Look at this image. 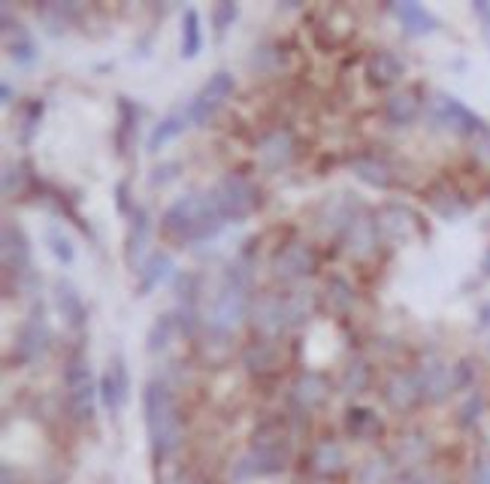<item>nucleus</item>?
I'll return each mask as SVG.
<instances>
[{
  "instance_id": "nucleus-19",
  "label": "nucleus",
  "mask_w": 490,
  "mask_h": 484,
  "mask_svg": "<svg viewBox=\"0 0 490 484\" xmlns=\"http://www.w3.org/2000/svg\"><path fill=\"white\" fill-rule=\"evenodd\" d=\"M152 212L145 206H136L131 215V224H127V237H124V264L127 270L136 273L142 266V261L149 257V239H152Z\"/></svg>"
},
{
  "instance_id": "nucleus-8",
  "label": "nucleus",
  "mask_w": 490,
  "mask_h": 484,
  "mask_svg": "<svg viewBox=\"0 0 490 484\" xmlns=\"http://www.w3.org/2000/svg\"><path fill=\"white\" fill-rule=\"evenodd\" d=\"M251 294L249 291H236L221 285L218 294L212 297L206 309V330H215V334L233 336L236 330L242 327V321L251 315Z\"/></svg>"
},
{
  "instance_id": "nucleus-10",
  "label": "nucleus",
  "mask_w": 490,
  "mask_h": 484,
  "mask_svg": "<svg viewBox=\"0 0 490 484\" xmlns=\"http://www.w3.org/2000/svg\"><path fill=\"white\" fill-rule=\"evenodd\" d=\"M376 224L381 230V239L397 242V246L412 242L417 237H426V227H424L421 215H417L408 203H399V200L381 203L378 212H376Z\"/></svg>"
},
{
  "instance_id": "nucleus-22",
  "label": "nucleus",
  "mask_w": 490,
  "mask_h": 484,
  "mask_svg": "<svg viewBox=\"0 0 490 484\" xmlns=\"http://www.w3.org/2000/svg\"><path fill=\"white\" fill-rule=\"evenodd\" d=\"M424 106H426V97L421 94L417 85H408L403 92H394L385 101V121L390 128H412V124L424 115Z\"/></svg>"
},
{
  "instance_id": "nucleus-40",
  "label": "nucleus",
  "mask_w": 490,
  "mask_h": 484,
  "mask_svg": "<svg viewBox=\"0 0 490 484\" xmlns=\"http://www.w3.org/2000/svg\"><path fill=\"white\" fill-rule=\"evenodd\" d=\"M369 384H372V366H369V361H363V357H351V361L342 366L336 388H339L342 397H360V393H367Z\"/></svg>"
},
{
  "instance_id": "nucleus-4",
  "label": "nucleus",
  "mask_w": 490,
  "mask_h": 484,
  "mask_svg": "<svg viewBox=\"0 0 490 484\" xmlns=\"http://www.w3.org/2000/svg\"><path fill=\"white\" fill-rule=\"evenodd\" d=\"M209 194H212L218 212H221V218H224L227 224L251 218V215L258 212V206H260L258 185H254L251 179L242 176V173H227V176H221L212 188H209Z\"/></svg>"
},
{
  "instance_id": "nucleus-42",
  "label": "nucleus",
  "mask_w": 490,
  "mask_h": 484,
  "mask_svg": "<svg viewBox=\"0 0 490 484\" xmlns=\"http://www.w3.org/2000/svg\"><path fill=\"white\" fill-rule=\"evenodd\" d=\"M43 242H45V248H49V255L61 266H70L73 261H76V246H73V239L64 233L61 224H49L43 233Z\"/></svg>"
},
{
  "instance_id": "nucleus-12",
  "label": "nucleus",
  "mask_w": 490,
  "mask_h": 484,
  "mask_svg": "<svg viewBox=\"0 0 490 484\" xmlns=\"http://www.w3.org/2000/svg\"><path fill=\"white\" fill-rule=\"evenodd\" d=\"M251 327L260 339H279L288 334V309L285 294H258L251 300Z\"/></svg>"
},
{
  "instance_id": "nucleus-59",
  "label": "nucleus",
  "mask_w": 490,
  "mask_h": 484,
  "mask_svg": "<svg viewBox=\"0 0 490 484\" xmlns=\"http://www.w3.org/2000/svg\"><path fill=\"white\" fill-rule=\"evenodd\" d=\"M487 49H490V37H487Z\"/></svg>"
},
{
  "instance_id": "nucleus-33",
  "label": "nucleus",
  "mask_w": 490,
  "mask_h": 484,
  "mask_svg": "<svg viewBox=\"0 0 490 484\" xmlns=\"http://www.w3.org/2000/svg\"><path fill=\"white\" fill-rule=\"evenodd\" d=\"M188 128H191V119H188V112H185V106H181V110L167 112V115H163V119L152 128L149 140H145V151H149V155H158L163 146H170L172 140H179Z\"/></svg>"
},
{
  "instance_id": "nucleus-56",
  "label": "nucleus",
  "mask_w": 490,
  "mask_h": 484,
  "mask_svg": "<svg viewBox=\"0 0 490 484\" xmlns=\"http://www.w3.org/2000/svg\"><path fill=\"white\" fill-rule=\"evenodd\" d=\"M481 276H485V279H490V246H487L485 257H481Z\"/></svg>"
},
{
  "instance_id": "nucleus-37",
  "label": "nucleus",
  "mask_w": 490,
  "mask_h": 484,
  "mask_svg": "<svg viewBox=\"0 0 490 484\" xmlns=\"http://www.w3.org/2000/svg\"><path fill=\"white\" fill-rule=\"evenodd\" d=\"M176 336H181L176 309H167V312H161V315L152 321L149 334H145V352L158 357V354H163V352H167V348L172 345V339H176Z\"/></svg>"
},
{
  "instance_id": "nucleus-30",
  "label": "nucleus",
  "mask_w": 490,
  "mask_h": 484,
  "mask_svg": "<svg viewBox=\"0 0 490 484\" xmlns=\"http://www.w3.org/2000/svg\"><path fill=\"white\" fill-rule=\"evenodd\" d=\"M115 115H118L115 149H118V155H127L131 146L136 142V131H140V119H142V106L136 101H131V97L118 94L115 97Z\"/></svg>"
},
{
  "instance_id": "nucleus-41",
  "label": "nucleus",
  "mask_w": 490,
  "mask_h": 484,
  "mask_svg": "<svg viewBox=\"0 0 490 484\" xmlns=\"http://www.w3.org/2000/svg\"><path fill=\"white\" fill-rule=\"evenodd\" d=\"M221 285L251 294V285H254V255H251V248H242L240 255H233L230 261H227L224 273H221Z\"/></svg>"
},
{
  "instance_id": "nucleus-53",
  "label": "nucleus",
  "mask_w": 490,
  "mask_h": 484,
  "mask_svg": "<svg viewBox=\"0 0 490 484\" xmlns=\"http://www.w3.org/2000/svg\"><path fill=\"white\" fill-rule=\"evenodd\" d=\"M475 330H490V303H481L475 312Z\"/></svg>"
},
{
  "instance_id": "nucleus-7",
  "label": "nucleus",
  "mask_w": 490,
  "mask_h": 484,
  "mask_svg": "<svg viewBox=\"0 0 490 484\" xmlns=\"http://www.w3.org/2000/svg\"><path fill=\"white\" fill-rule=\"evenodd\" d=\"M49 345H52V327H49V321H45L43 306H34L15 330L9 357H13V363H18V366H34L36 361L45 357Z\"/></svg>"
},
{
  "instance_id": "nucleus-25",
  "label": "nucleus",
  "mask_w": 490,
  "mask_h": 484,
  "mask_svg": "<svg viewBox=\"0 0 490 484\" xmlns=\"http://www.w3.org/2000/svg\"><path fill=\"white\" fill-rule=\"evenodd\" d=\"M406 73H408V64L390 49L372 52L367 58V64H363V76H367V82L372 88H390V85L403 82Z\"/></svg>"
},
{
  "instance_id": "nucleus-36",
  "label": "nucleus",
  "mask_w": 490,
  "mask_h": 484,
  "mask_svg": "<svg viewBox=\"0 0 490 484\" xmlns=\"http://www.w3.org/2000/svg\"><path fill=\"white\" fill-rule=\"evenodd\" d=\"M321 300L333 315H348V312L358 306V291H354V285L345 279V276L333 273V276H327Z\"/></svg>"
},
{
  "instance_id": "nucleus-23",
  "label": "nucleus",
  "mask_w": 490,
  "mask_h": 484,
  "mask_svg": "<svg viewBox=\"0 0 490 484\" xmlns=\"http://www.w3.org/2000/svg\"><path fill=\"white\" fill-rule=\"evenodd\" d=\"M387 13L397 19L406 37H430V34L439 31V19L415 0H394V4H387Z\"/></svg>"
},
{
  "instance_id": "nucleus-35",
  "label": "nucleus",
  "mask_w": 490,
  "mask_h": 484,
  "mask_svg": "<svg viewBox=\"0 0 490 484\" xmlns=\"http://www.w3.org/2000/svg\"><path fill=\"white\" fill-rule=\"evenodd\" d=\"M345 463H348V454H345V448L336 439H321L312 448V454H309V466H312L318 479H330V475L342 472Z\"/></svg>"
},
{
  "instance_id": "nucleus-1",
  "label": "nucleus",
  "mask_w": 490,
  "mask_h": 484,
  "mask_svg": "<svg viewBox=\"0 0 490 484\" xmlns=\"http://www.w3.org/2000/svg\"><path fill=\"white\" fill-rule=\"evenodd\" d=\"M224 218L209 191H188L176 197L161 215V237L172 246H200L224 230Z\"/></svg>"
},
{
  "instance_id": "nucleus-58",
  "label": "nucleus",
  "mask_w": 490,
  "mask_h": 484,
  "mask_svg": "<svg viewBox=\"0 0 490 484\" xmlns=\"http://www.w3.org/2000/svg\"><path fill=\"white\" fill-rule=\"evenodd\" d=\"M487 357H490V343H487Z\"/></svg>"
},
{
  "instance_id": "nucleus-20",
  "label": "nucleus",
  "mask_w": 490,
  "mask_h": 484,
  "mask_svg": "<svg viewBox=\"0 0 490 484\" xmlns=\"http://www.w3.org/2000/svg\"><path fill=\"white\" fill-rule=\"evenodd\" d=\"M381 397L394 411H408L424 400L421 379L415 370H394L381 384Z\"/></svg>"
},
{
  "instance_id": "nucleus-16",
  "label": "nucleus",
  "mask_w": 490,
  "mask_h": 484,
  "mask_svg": "<svg viewBox=\"0 0 490 484\" xmlns=\"http://www.w3.org/2000/svg\"><path fill=\"white\" fill-rule=\"evenodd\" d=\"M424 200H426V206H430V212L436 215V218L445 221V224H457L460 218H466V215L472 212V203L466 200V194L451 182H433L430 188H426Z\"/></svg>"
},
{
  "instance_id": "nucleus-48",
  "label": "nucleus",
  "mask_w": 490,
  "mask_h": 484,
  "mask_svg": "<svg viewBox=\"0 0 490 484\" xmlns=\"http://www.w3.org/2000/svg\"><path fill=\"white\" fill-rule=\"evenodd\" d=\"M115 209L127 215V218H131L136 209V203L131 200V182H127V179H122V182L115 185Z\"/></svg>"
},
{
  "instance_id": "nucleus-6",
  "label": "nucleus",
  "mask_w": 490,
  "mask_h": 484,
  "mask_svg": "<svg viewBox=\"0 0 490 484\" xmlns=\"http://www.w3.org/2000/svg\"><path fill=\"white\" fill-rule=\"evenodd\" d=\"M318 270H321V255H318L315 246H309L303 239L285 242L270 261L272 279L281 285H297L303 279H312Z\"/></svg>"
},
{
  "instance_id": "nucleus-31",
  "label": "nucleus",
  "mask_w": 490,
  "mask_h": 484,
  "mask_svg": "<svg viewBox=\"0 0 490 484\" xmlns=\"http://www.w3.org/2000/svg\"><path fill=\"white\" fill-rule=\"evenodd\" d=\"M36 19H40L43 31L49 34V37H64V34L79 22V6L61 4V0H49V4L36 6Z\"/></svg>"
},
{
  "instance_id": "nucleus-54",
  "label": "nucleus",
  "mask_w": 490,
  "mask_h": 484,
  "mask_svg": "<svg viewBox=\"0 0 490 484\" xmlns=\"http://www.w3.org/2000/svg\"><path fill=\"white\" fill-rule=\"evenodd\" d=\"M13 97H15L13 85H9V82L0 85V103H4V106H13Z\"/></svg>"
},
{
  "instance_id": "nucleus-9",
  "label": "nucleus",
  "mask_w": 490,
  "mask_h": 484,
  "mask_svg": "<svg viewBox=\"0 0 490 484\" xmlns=\"http://www.w3.org/2000/svg\"><path fill=\"white\" fill-rule=\"evenodd\" d=\"M236 92V79L230 70H215L212 76L200 85V92L185 103V112L191 119V128H203L212 115L221 110L224 101Z\"/></svg>"
},
{
  "instance_id": "nucleus-29",
  "label": "nucleus",
  "mask_w": 490,
  "mask_h": 484,
  "mask_svg": "<svg viewBox=\"0 0 490 484\" xmlns=\"http://www.w3.org/2000/svg\"><path fill=\"white\" fill-rule=\"evenodd\" d=\"M351 173L358 182L372 188V191H390V188H394V169H390L387 160L378 155H354Z\"/></svg>"
},
{
  "instance_id": "nucleus-27",
  "label": "nucleus",
  "mask_w": 490,
  "mask_h": 484,
  "mask_svg": "<svg viewBox=\"0 0 490 484\" xmlns=\"http://www.w3.org/2000/svg\"><path fill=\"white\" fill-rule=\"evenodd\" d=\"M290 397H294L299 411H315L330 400V382H327L324 373L306 370L297 375L294 384H290Z\"/></svg>"
},
{
  "instance_id": "nucleus-52",
  "label": "nucleus",
  "mask_w": 490,
  "mask_h": 484,
  "mask_svg": "<svg viewBox=\"0 0 490 484\" xmlns=\"http://www.w3.org/2000/svg\"><path fill=\"white\" fill-rule=\"evenodd\" d=\"M472 15L478 19L481 31H485V40L490 37V0H475L472 4Z\"/></svg>"
},
{
  "instance_id": "nucleus-32",
  "label": "nucleus",
  "mask_w": 490,
  "mask_h": 484,
  "mask_svg": "<svg viewBox=\"0 0 490 484\" xmlns=\"http://www.w3.org/2000/svg\"><path fill=\"white\" fill-rule=\"evenodd\" d=\"M321 294L312 291V288H294L285 294V309H288V330H297V327H306L309 321L318 315L321 309Z\"/></svg>"
},
{
  "instance_id": "nucleus-2",
  "label": "nucleus",
  "mask_w": 490,
  "mask_h": 484,
  "mask_svg": "<svg viewBox=\"0 0 490 484\" xmlns=\"http://www.w3.org/2000/svg\"><path fill=\"white\" fill-rule=\"evenodd\" d=\"M142 411H145V430H149L152 454L163 460V457H170L181 445V421L170 382L152 379L145 384Z\"/></svg>"
},
{
  "instance_id": "nucleus-14",
  "label": "nucleus",
  "mask_w": 490,
  "mask_h": 484,
  "mask_svg": "<svg viewBox=\"0 0 490 484\" xmlns=\"http://www.w3.org/2000/svg\"><path fill=\"white\" fill-rule=\"evenodd\" d=\"M97 391H100V402L106 406V411L118 415L127 400H131V373H127V363L122 354H113L106 363L103 375L97 379Z\"/></svg>"
},
{
  "instance_id": "nucleus-45",
  "label": "nucleus",
  "mask_w": 490,
  "mask_h": 484,
  "mask_svg": "<svg viewBox=\"0 0 490 484\" xmlns=\"http://www.w3.org/2000/svg\"><path fill=\"white\" fill-rule=\"evenodd\" d=\"M27 164H22V160H6L4 164V197L6 200H13V197H18L27 188Z\"/></svg>"
},
{
  "instance_id": "nucleus-43",
  "label": "nucleus",
  "mask_w": 490,
  "mask_h": 484,
  "mask_svg": "<svg viewBox=\"0 0 490 484\" xmlns=\"http://www.w3.org/2000/svg\"><path fill=\"white\" fill-rule=\"evenodd\" d=\"M236 19H240V4H233V0H221V4H215L212 13H209V22H212V31L218 37H224L236 24Z\"/></svg>"
},
{
  "instance_id": "nucleus-50",
  "label": "nucleus",
  "mask_w": 490,
  "mask_h": 484,
  "mask_svg": "<svg viewBox=\"0 0 490 484\" xmlns=\"http://www.w3.org/2000/svg\"><path fill=\"white\" fill-rule=\"evenodd\" d=\"M481 409H485V397L475 391V393H469V400L460 406V424H472L478 415H481Z\"/></svg>"
},
{
  "instance_id": "nucleus-17",
  "label": "nucleus",
  "mask_w": 490,
  "mask_h": 484,
  "mask_svg": "<svg viewBox=\"0 0 490 484\" xmlns=\"http://www.w3.org/2000/svg\"><path fill=\"white\" fill-rule=\"evenodd\" d=\"M294 155H297V137L290 128H272L258 140V160L270 173L285 169L294 160Z\"/></svg>"
},
{
  "instance_id": "nucleus-47",
  "label": "nucleus",
  "mask_w": 490,
  "mask_h": 484,
  "mask_svg": "<svg viewBox=\"0 0 490 484\" xmlns=\"http://www.w3.org/2000/svg\"><path fill=\"white\" fill-rule=\"evenodd\" d=\"M181 176V164L179 160H163V164H158L149 173V185L158 191V188H167L170 182H176V179Z\"/></svg>"
},
{
  "instance_id": "nucleus-26",
  "label": "nucleus",
  "mask_w": 490,
  "mask_h": 484,
  "mask_svg": "<svg viewBox=\"0 0 490 484\" xmlns=\"http://www.w3.org/2000/svg\"><path fill=\"white\" fill-rule=\"evenodd\" d=\"M172 273H176V261H172L170 252H152L149 257L142 261V266L136 270V285H133V294L136 297H149L152 291H158L163 282L172 279Z\"/></svg>"
},
{
  "instance_id": "nucleus-44",
  "label": "nucleus",
  "mask_w": 490,
  "mask_h": 484,
  "mask_svg": "<svg viewBox=\"0 0 490 484\" xmlns=\"http://www.w3.org/2000/svg\"><path fill=\"white\" fill-rule=\"evenodd\" d=\"M200 285H203V279H200L197 273H179L176 276V300H179V306H191V309H197V303H200Z\"/></svg>"
},
{
  "instance_id": "nucleus-3",
  "label": "nucleus",
  "mask_w": 490,
  "mask_h": 484,
  "mask_svg": "<svg viewBox=\"0 0 490 484\" xmlns=\"http://www.w3.org/2000/svg\"><path fill=\"white\" fill-rule=\"evenodd\" d=\"M424 121L426 128L436 133H454V137H463V140H472L478 131L487 128V124L481 121V115H475L460 97H454L448 92H433L426 97Z\"/></svg>"
},
{
  "instance_id": "nucleus-13",
  "label": "nucleus",
  "mask_w": 490,
  "mask_h": 484,
  "mask_svg": "<svg viewBox=\"0 0 490 484\" xmlns=\"http://www.w3.org/2000/svg\"><path fill=\"white\" fill-rule=\"evenodd\" d=\"M367 209H363V203L354 194H336L330 200H324L321 212H318V230H321L324 237L342 239L345 230L351 227V221Z\"/></svg>"
},
{
  "instance_id": "nucleus-24",
  "label": "nucleus",
  "mask_w": 490,
  "mask_h": 484,
  "mask_svg": "<svg viewBox=\"0 0 490 484\" xmlns=\"http://www.w3.org/2000/svg\"><path fill=\"white\" fill-rule=\"evenodd\" d=\"M52 303H54V312H58V318L67 324L70 330H82L88 324V306L85 300H82L79 288L73 285L70 279H54L52 285Z\"/></svg>"
},
{
  "instance_id": "nucleus-5",
  "label": "nucleus",
  "mask_w": 490,
  "mask_h": 484,
  "mask_svg": "<svg viewBox=\"0 0 490 484\" xmlns=\"http://www.w3.org/2000/svg\"><path fill=\"white\" fill-rule=\"evenodd\" d=\"M64 388H67L70 411L79 421H88L94 415V397H100L94 373H91V361L82 352H73L64 363Z\"/></svg>"
},
{
  "instance_id": "nucleus-38",
  "label": "nucleus",
  "mask_w": 490,
  "mask_h": 484,
  "mask_svg": "<svg viewBox=\"0 0 490 484\" xmlns=\"http://www.w3.org/2000/svg\"><path fill=\"white\" fill-rule=\"evenodd\" d=\"M381 430H385V424H381V418L372 409L351 406L345 411V433L358 439V442H372V439L381 436Z\"/></svg>"
},
{
  "instance_id": "nucleus-55",
  "label": "nucleus",
  "mask_w": 490,
  "mask_h": 484,
  "mask_svg": "<svg viewBox=\"0 0 490 484\" xmlns=\"http://www.w3.org/2000/svg\"><path fill=\"white\" fill-rule=\"evenodd\" d=\"M475 484H490V463H481L475 472Z\"/></svg>"
},
{
  "instance_id": "nucleus-46",
  "label": "nucleus",
  "mask_w": 490,
  "mask_h": 484,
  "mask_svg": "<svg viewBox=\"0 0 490 484\" xmlns=\"http://www.w3.org/2000/svg\"><path fill=\"white\" fill-rule=\"evenodd\" d=\"M358 481L360 484H390V463L385 457H372V460L363 463Z\"/></svg>"
},
{
  "instance_id": "nucleus-28",
  "label": "nucleus",
  "mask_w": 490,
  "mask_h": 484,
  "mask_svg": "<svg viewBox=\"0 0 490 484\" xmlns=\"http://www.w3.org/2000/svg\"><path fill=\"white\" fill-rule=\"evenodd\" d=\"M281 345H279V339H254V343H249L242 348V354H240V363L245 366V373H251V375H272V373H279V366H281Z\"/></svg>"
},
{
  "instance_id": "nucleus-49",
  "label": "nucleus",
  "mask_w": 490,
  "mask_h": 484,
  "mask_svg": "<svg viewBox=\"0 0 490 484\" xmlns=\"http://www.w3.org/2000/svg\"><path fill=\"white\" fill-rule=\"evenodd\" d=\"M469 142H472V155H475L485 167H490V128L478 131Z\"/></svg>"
},
{
  "instance_id": "nucleus-15",
  "label": "nucleus",
  "mask_w": 490,
  "mask_h": 484,
  "mask_svg": "<svg viewBox=\"0 0 490 484\" xmlns=\"http://www.w3.org/2000/svg\"><path fill=\"white\" fill-rule=\"evenodd\" d=\"M415 373H417V379H421L424 400H430V402H442V400H448L451 393L460 391L457 366L445 363V361H439V357H433V361H424Z\"/></svg>"
},
{
  "instance_id": "nucleus-21",
  "label": "nucleus",
  "mask_w": 490,
  "mask_h": 484,
  "mask_svg": "<svg viewBox=\"0 0 490 484\" xmlns=\"http://www.w3.org/2000/svg\"><path fill=\"white\" fill-rule=\"evenodd\" d=\"M342 246H345V255H351L354 261H367V257L376 255L381 246V230L376 224V215L369 212L358 215V218L351 221V227L345 230Z\"/></svg>"
},
{
  "instance_id": "nucleus-34",
  "label": "nucleus",
  "mask_w": 490,
  "mask_h": 484,
  "mask_svg": "<svg viewBox=\"0 0 490 484\" xmlns=\"http://www.w3.org/2000/svg\"><path fill=\"white\" fill-rule=\"evenodd\" d=\"M43 115H45V101L43 97H31L18 106L15 112V121H13V133H15V142L22 149L34 146L36 133H40V124H43Z\"/></svg>"
},
{
  "instance_id": "nucleus-51",
  "label": "nucleus",
  "mask_w": 490,
  "mask_h": 484,
  "mask_svg": "<svg viewBox=\"0 0 490 484\" xmlns=\"http://www.w3.org/2000/svg\"><path fill=\"white\" fill-rule=\"evenodd\" d=\"M279 61V52L272 49V46H260V49H254V55H251V67L254 70H270L272 64Z\"/></svg>"
},
{
  "instance_id": "nucleus-18",
  "label": "nucleus",
  "mask_w": 490,
  "mask_h": 484,
  "mask_svg": "<svg viewBox=\"0 0 490 484\" xmlns=\"http://www.w3.org/2000/svg\"><path fill=\"white\" fill-rule=\"evenodd\" d=\"M31 239L27 233L18 227L15 221H6L0 230V257H4V270L9 276H24L31 273Z\"/></svg>"
},
{
  "instance_id": "nucleus-11",
  "label": "nucleus",
  "mask_w": 490,
  "mask_h": 484,
  "mask_svg": "<svg viewBox=\"0 0 490 484\" xmlns=\"http://www.w3.org/2000/svg\"><path fill=\"white\" fill-rule=\"evenodd\" d=\"M0 24H4V49H6L9 61H13L15 67H22V70H31V67L40 64V58H43L40 43H36V37L24 28L22 22L13 19L9 6H4Z\"/></svg>"
},
{
  "instance_id": "nucleus-39",
  "label": "nucleus",
  "mask_w": 490,
  "mask_h": 484,
  "mask_svg": "<svg viewBox=\"0 0 490 484\" xmlns=\"http://www.w3.org/2000/svg\"><path fill=\"white\" fill-rule=\"evenodd\" d=\"M200 52H203V22H200V13L194 6H188L179 24V55L185 61H194Z\"/></svg>"
},
{
  "instance_id": "nucleus-57",
  "label": "nucleus",
  "mask_w": 490,
  "mask_h": 484,
  "mask_svg": "<svg viewBox=\"0 0 490 484\" xmlns=\"http://www.w3.org/2000/svg\"><path fill=\"white\" fill-rule=\"evenodd\" d=\"M315 484H330V479H321V481H315Z\"/></svg>"
}]
</instances>
